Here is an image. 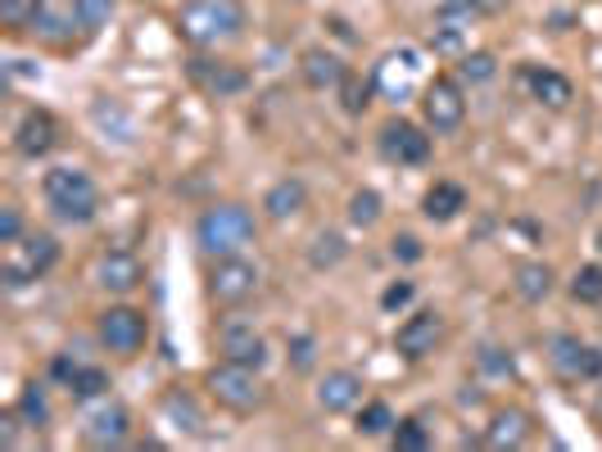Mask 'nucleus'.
<instances>
[{"instance_id": "f257e3e1", "label": "nucleus", "mask_w": 602, "mask_h": 452, "mask_svg": "<svg viewBox=\"0 0 602 452\" xmlns=\"http://www.w3.org/2000/svg\"><path fill=\"white\" fill-rule=\"evenodd\" d=\"M240 32H245L240 0H186L177 10V36L190 50H214L222 41H236Z\"/></svg>"}, {"instance_id": "f03ea898", "label": "nucleus", "mask_w": 602, "mask_h": 452, "mask_svg": "<svg viewBox=\"0 0 602 452\" xmlns=\"http://www.w3.org/2000/svg\"><path fill=\"white\" fill-rule=\"evenodd\" d=\"M259 240V222L245 204H214L195 222V244L205 249V259H231L245 254V244Z\"/></svg>"}, {"instance_id": "7ed1b4c3", "label": "nucleus", "mask_w": 602, "mask_h": 452, "mask_svg": "<svg viewBox=\"0 0 602 452\" xmlns=\"http://www.w3.org/2000/svg\"><path fill=\"white\" fill-rule=\"evenodd\" d=\"M41 190H45L50 213H55L60 222L86 227V222H95V213H100V190H95V181H91L86 168H73V164L50 168L45 181H41Z\"/></svg>"}, {"instance_id": "20e7f679", "label": "nucleus", "mask_w": 602, "mask_h": 452, "mask_svg": "<svg viewBox=\"0 0 602 452\" xmlns=\"http://www.w3.org/2000/svg\"><path fill=\"white\" fill-rule=\"evenodd\" d=\"M205 389H209V398L218 408H227L236 417H249V412H259L268 403L263 376L255 367H240V362H227V358L205 371Z\"/></svg>"}, {"instance_id": "39448f33", "label": "nucleus", "mask_w": 602, "mask_h": 452, "mask_svg": "<svg viewBox=\"0 0 602 452\" xmlns=\"http://www.w3.org/2000/svg\"><path fill=\"white\" fill-rule=\"evenodd\" d=\"M60 263V240L50 231H32L23 240H14L6 249V263H0V281L10 290H23V285H37L41 276H50Z\"/></svg>"}, {"instance_id": "423d86ee", "label": "nucleus", "mask_w": 602, "mask_h": 452, "mask_svg": "<svg viewBox=\"0 0 602 452\" xmlns=\"http://www.w3.org/2000/svg\"><path fill=\"white\" fill-rule=\"evenodd\" d=\"M259 267L249 263L245 254H231V259H214L209 276H205V294L214 308H240L249 298L259 294Z\"/></svg>"}, {"instance_id": "0eeeda50", "label": "nucleus", "mask_w": 602, "mask_h": 452, "mask_svg": "<svg viewBox=\"0 0 602 452\" xmlns=\"http://www.w3.org/2000/svg\"><path fill=\"white\" fill-rule=\"evenodd\" d=\"M95 339L110 348L114 358H136L141 348L149 344V317L132 304H114L95 317Z\"/></svg>"}, {"instance_id": "6e6552de", "label": "nucleus", "mask_w": 602, "mask_h": 452, "mask_svg": "<svg viewBox=\"0 0 602 452\" xmlns=\"http://www.w3.org/2000/svg\"><path fill=\"white\" fill-rule=\"evenodd\" d=\"M422 118H426V132L454 136V132L467 123L463 82H458V77H435V82H426V91H422Z\"/></svg>"}, {"instance_id": "1a4fd4ad", "label": "nucleus", "mask_w": 602, "mask_h": 452, "mask_svg": "<svg viewBox=\"0 0 602 452\" xmlns=\"http://www.w3.org/2000/svg\"><path fill=\"white\" fill-rule=\"evenodd\" d=\"M376 149H381V159L385 164H398V168H422L430 159V136L408 123V118H390L381 123L376 132Z\"/></svg>"}, {"instance_id": "9d476101", "label": "nucleus", "mask_w": 602, "mask_h": 452, "mask_svg": "<svg viewBox=\"0 0 602 452\" xmlns=\"http://www.w3.org/2000/svg\"><path fill=\"white\" fill-rule=\"evenodd\" d=\"M186 77L195 91H205L209 99H231L249 91V73L231 60H214V55H190L186 60Z\"/></svg>"}, {"instance_id": "9b49d317", "label": "nucleus", "mask_w": 602, "mask_h": 452, "mask_svg": "<svg viewBox=\"0 0 602 452\" xmlns=\"http://www.w3.org/2000/svg\"><path fill=\"white\" fill-rule=\"evenodd\" d=\"M444 313H435V308H422V313H413L404 326L394 330V354L404 358V362H426L435 348L444 344Z\"/></svg>"}, {"instance_id": "f8f14e48", "label": "nucleus", "mask_w": 602, "mask_h": 452, "mask_svg": "<svg viewBox=\"0 0 602 452\" xmlns=\"http://www.w3.org/2000/svg\"><path fill=\"white\" fill-rule=\"evenodd\" d=\"M218 354L227 358V362H240V367H255V371H263L268 367V339L255 330V322H240V317H227L222 326H218Z\"/></svg>"}, {"instance_id": "ddd939ff", "label": "nucleus", "mask_w": 602, "mask_h": 452, "mask_svg": "<svg viewBox=\"0 0 602 452\" xmlns=\"http://www.w3.org/2000/svg\"><path fill=\"white\" fill-rule=\"evenodd\" d=\"M548 362H553V371L571 385L602 376V354L589 348L580 335H553V344H548Z\"/></svg>"}, {"instance_id": "4468645a", "label": "nucleus", "mask_w": 602, "mask_h": 452, "mask_svg": "<svg viewBox=\"0 0 602 452\" xmlns=\"http://www.w3.org/2000/svg\"><path fill=\"white\" fill-rule=\"evenodd\" d=\"M60 145V118L50 109H28L14 127V149L23 159H45Z\"/></svg>"}, {"instance_id": "2eb2a0df", "label": "nucleus", "mask_w": 602, "mask_h": 452, "mask_svg": "<svg viewBox=\"0 0 602 452\" xmlns=\"http://www.w3.org/2000/svg\"><path fill=\"white\" fill-rule=\"evenodd\" d=\"M363 389H367V385H363L359 371H349V367L326 371V376L318 380V408L331 412V417H340V412H359Z\"/></svg>"}, {"instance_id": "dca6fc26", "label": "nucleus", "mask_w": 602, "mask_h": 452, "mask_svg": "<svg viewBox=\"0 0 602 452\" xmlns=\"http://www.w3.org/2000/svg\"><path fill=\"white\" fill-rule=\"evenodd\" d=\"M127 434H132V412L123 403H100L82 421V439L91 448H118V443H127Z\"/></svg>"}, {"instance_id": "f3484780", "label": "nucleus", "mask_w": 602, "mask_h": 452, "mask_svg": "<svg viewBox=\"0 0 602 452\" xmlns=\"http://www.w3.org/2000/svg\"><path fill=\"white\" fill-rule=\"evenodd\" d=\"M141 281H145V267H141L136 254H127V249H110V254H100L95 285L105 294H132Z\"/></svg>"}, {"instance_id": "a211bd4d", "label": "nucleus", "mask_w": 602, "mask_h": 452, "mask_svg": "<svg viewBox=\"0 0 602 452\" xmlns=\"http://www.w3.org/2000/svg\"><path fill=\"white\" fill-rule=\"evenodd\" d=\"M521 86L530 91V99H539L543 109H567L575 99L571 77H562L558 69H543V64H526L521 69Z\"/></svg>"}, {"instance_id": "6ab92c4d", "label": "nucleus", "mask_w": 602, "mask_h": 452, "mask_svg": "<svg viewBox=\"0 0 602 452\" xmlns=\"http://www.w3.org/2000/svg\"><path fill=\"white\" fill-rule=\"evenodd\" d=\"M526 439H530V412H521V408H498L485 425V448H494V452L521 448Z\"/></svg>"}, {"instance_id": "aec40b11", "label": "nucleus", "mask_w": 602, "mask_h": 452, "mask_svg": "<svg viewBox=\"0 0 602 452\" xmlns=\"http://www.w3.org/2000/svg\"><path fill=\"white\" fill-rule=\"evenodd\" d=\"M304 209H309V190H304V181H299V177H281L263 195V213L272 222H290V218H299Z\"/></svg>"}, {"instance_id": "412c9836", "label": "nucleus", "mask_w": 602, "mask_h": 452, "mask_svg": "<svg viewBox=\"0 0 602 452\" xmlns=\"http://www.w3.org/2000/svg\"><path fill=\"white\" fill-rule=\"evenodd\" d=\"M299 69H304V82L313 86V91H340V82L349 77V69H344V60L340 55H331V50H304V60H299Z\"/></svg>"}, {"instance_id": "4be33fe9", "label": "nucleus", "mask_w": 602, "mask_h": 452, "mask_svg": "<svg viewBox=\"0 0 602 452\" xmlns=\"http://www.w3.org/2000/svg\"><path fill=\"white\" fill-rule=\"evenodd\" d=\"M422 213L430 222H454L467 213V190L458 181H435L426 195H422Z\"/></svg>"}, {"instance_id": "5701e85b", "label": "nucleus", "mask_w": 602, "mask_h": 452, "mask_svg": "<svg viewBox=\"0 0 602 452\" xmlns=\"http://www.w3.org/2000/svg\"><path fill=\"white\" fill-rule=\"evenodd\" d=\"M512 290H517V298H526V304H543V298L558 290V272L539 259H530L512 272Z\"/></svg>"}, {"instance_id": "b1692460", "label": "nucleus", "mask_w": 602, "mask_h": 452, "mask_svg": "<svg viewBox=\"0 0 602 452\" xmlns=\"http://www.w3.org/2000/svg\"><path fill=\"white\" fill-rule=\"evenodd\" d=\"M69 398H77V403H95V398L110 393V371L105 367H91V362H77V371L64 380Z\"/></svg>"}, {"instance_id": "393cba45", "label": "nucleus", "mask_w": 602, "mask_h": 452, "mask_svg": "<svg viewBox=\"0 0 602 452\" xmlns=\"http://www.w3.org/2000/svg\"><path fill=\"white\" fill-rule=\"evenodd\" d=\"M164 417L177 425V430H190V434H199L205 430V412H199V403L181 389V385H173L168 393H164Z\"/></svg>"}, {"instance_id": "a878e982", "label": "nucleus", "mask_w": 602, "mask_h": 452, "mask_svg": "<svg viewBox=\"0 0 602 452\" xmlns=\"http://www.w3.org/2000/svg\"><path fill=\"white\" fill-rule=\"evenodd\" d=\"M394 425H398V417H394V408L385 403V398L359 403V434H363V439H381V434H390Z\"/></svg>"}, {"instance_id": "bb28decb", "label": "nucleus", "mask_w": 602, "mask_h": 452, "mask_svg": "<svg viewBox=\"0 0 602 452\" xmlns=\"http://www.w3.org/2000/svg\"><path fill=\"white\" fill-rule=\"evenodd\" d=\"M19 417H23V425L28 430H45L50 425V398H45V389L32 380V385H23V393H19Z\"/></svg>"}, {"instance_id": "cd10ccee", "label": "nucleus", "mask_w": 602, "mask_h": 452, "mask_svg": "<svg viewBox=\"0 0 602 452\" xmlns=\"http://www.w3.org/2000/svg\"><path fill=\"white\" fill-rule=\"evenodd\" d=\"M69 14L82 32H100L114 19V0H69Z\"/></svg>"}, {"instance_id": "c85d7f7f", "label": "nucleus", "mask_w": 602, "mask_h": 452, "mask_svg": "<svg viewBox=\"0 0 602 452\" xmlns=\"http://www.w3.org/2000/svg\"><path fill=\"white\" fill-rule=\"evenodd\" d=\"M390 448L394 452H426L430 448V430L422 425V417H404L390 430Z\"/></svg>"}, {"instance_id": "c756f323", "label": "nucleus", "mask_w": 602, "mask_h": 452, "mask_svg": "<svg viewBox=\"0 0 602 452\" xmlns=\"http://www.w3.org/2000/svg\"><path fill=\"white\" fill-rule=\"evenodd\" d=\"M349 254V244H344V235H335V231H322V235H313V249H309V263L318 267V272H326V267H335L340 259Z\"/></svg>"}, {"instance_id": "7c9ffc66", "label": "nucleus", "mask_w": 602, "mask_h": 452, "mask_svg": "<svg viewBox=\"0 0 602 452\" xmlns=\"http://www.w3.org/2000/svg\"><path fill=\"white\" fill-rule=\"evenodd\" d=\"M571 298L575 304H602V263H584L571 276Z\"/></svg>"}, {"instance_id": "2f4dec72", "label": "nucleus", "mask_w": 602, "mask_h": 452, "mask_svg": "<svg viewBox=\"0 0 602 452\" xmlns=\"http://www.w3.org/2000/svg\"><path fill=\"white\" fill-rule=\"evenodd\" d=\"M381 195L376 190H354V195H349V222H354V227H376L381 222Z\"/></svg>"}, {"instance_id": "473e14b6", "label": "nucleus", "mask_w": 602, "mask_h": 452, "mask_svg": "<svg viewBox=\"0 0 602 452\" xmlns=\"http://www.w3.org/2000/svg\"><path fill=\"white\" fill-rule=\"evenodd\" d=\"M45 0H0V23H6L10 32H28L32 19L41 14Z\"/></svg>"}, {"instance_id": "72a5a7b5", "label": "nucleus", "mask_w": 602, "mask_h": 452, "mask_svg": "<svg viewBox=\"0 0 602 452\" xmlns=\"http://www.w3.org/2000/svg\"><path fill=\"white\" fill-rule=\"evenodd\" d=\"M498 73V64H494V55L489 50H467V55L458 60V82H471V86H480V82H489Z\"/></svg>"}, {"instance_id": "f704fd0d", "label": "nucleus", "mask_w": 602, "mask_h": 452, "mask_svg": "<svg viewBox=\"0 0 602 452\" xmlns=\"http://www.w3.org/2000/svg\"><path fill=\"white\" fill-rule=\"evenodd\" d=\"M372 86H376V82H363V77L349 73V77L340 82V109H344V114H363V109L372 105Z\"/></svg>"}, {"instance_id": "c9c22d12", "label": "nucleus", "mask_w": 602, "mask_h": 452, "mask_svg": "<svg viewBox=\"0 0 602 452\" xmlns=\"http://www.w3.org/2000/svg\"><path fill=\"white\" fill-rule=\"evenodd\" d=\"M313 362H318V339L313 335H290V367L313 371Z\"/></svg>"}, {"instance_id": "e433bc0d", "label": "nucleus", "mask_w": 602, "mask_h": 452, "mask_svg": "<svg viewBox=\"0 0 602 452\" xmlns=\"http://www.w3.org/2000/svg\"><path fill=\"white\" fill-rule=\"evenodd\" d=\"M413 298H417V285H413V281H394V285L381 294V308H385V313H398V308H408Z\"/></svg>"}, {"instance_id": "4c0bfd02", "label": "nucleus", "mask_w": 602, "mask_h": 452, "mask_svg": "<svg viewBox=\"0 0 602 452\" xmlns=\"http://www.w3.org/2000/svg\"><path fill=\"white\" fill-rule=\"evenodd\" d=\"M14 240H23V209L6 204L0 209V244H14Z\"/></svg>"}, {"instance_id": "58836bf2", "label": "nucleus", "mask_w": 602, "mask_h": 452, "mask_svg": "<svg viewBox=\"0 0 602 452\" xmlns=\"http://www.w3.org/2000/svg\"><path fill=\"white\" fill-rule=\"evenodd\" d=\"M390 254H394V263H417L422 259V240L417 235H394L390 240Z\"/></svg>"}, {"instance_id": "ea45409f", "label": "nucleus", "mask_w": 602, "mask_h": 452, "mask_svg": "<svg viewBox=\"0 0 602 452\" xmlns=\"http://www.w3.org/2000/svg\"><path fill=\"white\" fill-rule=\"evenodd\" d=\"M480 367L494 371V376H512V358L504 354V348H494V344L480 348Z\"/></svg>"}, {"instance_id": "a19ab883", "label": "nucleus", "mask_w": 602, "mask_h": 452, "mask_svg": "<svg viewBox=\"0 0 602 452\" xmlns=\"http://www.w3.org/2000/svg\"><path fill=\"white\" fill-rule=\"evenodd\" d=\"M19 425H23V417H19V408H10L6 417H0V443L14 448L19 443Z\"/></svg>"}, {"instance_id": "79ce46f5", "label": "nucleus", "mask_w": 602, "mask_h": 452, "mask_svg": "<svg viewBox=\"0 0 602 452\" xmlns=\"http://www.w3.org/2000/svg\"><path fill=\"white\" fill-rule=\"evenodd\" d=\"M467 6H471V14L498 19V14H504V10H508V0H467Z\"/></svg>"}, {"instance_id": "37998d69", "label": "nucleus", "mask_w": 602, "mask_h": 452, "mask_svg": "<svg viewBox=\"0 0 602 452\" xmlns=\"http://www.w3.org/2000/svg\"><path fill=\"white\" fill-rule=\"evenodd\" d=\"M598 249H602V231H598Z\"/></svg>"}]
</instances>
